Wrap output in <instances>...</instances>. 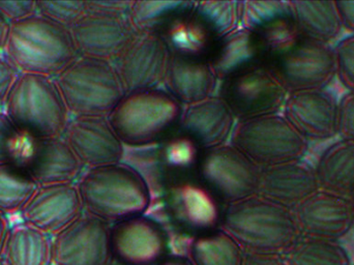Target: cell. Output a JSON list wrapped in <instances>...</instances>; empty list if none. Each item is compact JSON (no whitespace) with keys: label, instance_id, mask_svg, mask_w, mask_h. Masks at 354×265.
Instances as JSON below:
<instances>
[{"label":"cell","instance_id":"obj_27","mask_svg":"<svg viewBox=\"0 0 354 265\" xmlns=\"http://www.w3.org/2000/svg\"><path fill=\"white\" fill-rule=\"evenodd\" d=\"M218 80L207 60L171 54L164 89L183 107L214 95Z\"/></svg>","mask_w":354,"mask_h":265},{"label":"cell","instance_id":"obj_37","mask_svg":"<svg viewBox=\"0 0 354 265\" xmlns=\"http://www.w3.org/2000/svg\"><path fill=\"white\" fill-rule=\"evenodd\" d=\"M338 136L354 143V91H347L339 100Z\"/></svg>","mask_w":354,"mask_h":265},{"label":"cell","instance_id":"obj_40","mask_svg":"<svg viewBox=\"0 0 354 265\" xmlns=\"http://www.w3.org/2000/svg\"><path fill=\"white\" fill-rule=\"evenodd\" d=\"M133 1L124 0H97L85 1L86 12H105V14L124 15L129 16Z\"/></svg>","mask_w":354,"mask_h":265},{"label":"cell","instance_id":"obj_46","mask_svg":"<svg viewBox=\"0 0 354 265\" xmlns=\"http://www.w3.org/2000/svg\"><path fill=\"white\" fill-rule=\"evenodd\" d=\"M8 228H10V223H8V217L0 214V254H1L2 246H3Z\"/></svg>","mask_w":354,"mask_h":265},{"label":"cell","instance_id":"obj_7","mask_svg":"<svg viewBox=\"0 0 354 265\" xmlns=\"http://www.w3.org/2000/svg\"><path fill=\"white\" fill-rule=\"evenodd\" d=\"M224 205L199 181L172 185L153 198L147 214L159 221L171 237L185 241L220 228Z\"/></svg>","mask_w":354,"mask_h":265},{"label":"cell","instance_id":"obj_12","mask_svg":"<svg viewBox=\"0 0 354 265\" xmlns=\"http://www.w3.org/2000/svg\"><path fill=\"white\" fill-rule=\"evenodd\" d=\"M260 167L230 143L202 152L199 181L226 206L257 195Z\"/></svg>","mask_w":354,"mask_h":265},{"label":"cell","instance_id":"obj_25","mask_svg":"<svg viewBox=\"0 0 354 265\" xmlns=\"http://www.w3.org/2000/svg\"><path fill=\"white\" fill-rule=\"evenodd\" d=\"M235 124L226 104L214 95L183 108L179 131L204 150L227 144Z\"/></svg>","mask_w":354,"mask_h":265},{"label":"cell","instance_id":"obj_33","mask_svg":"<svg viewBox=\"0 0 354 265\" xmlns=\"http://www.w3.org/2000/svg\"><path fill=\"white\" fill-rule=\"evenodd\" d=\"M39 185L12 160L0 163V214H19Z\"/></svg>","mask_w":354,"mask_h":265},{"label":"cell","instance_id":"obj_34","mask_svg":"<svg viewBox=\"0 0 354 265\" xmlns=\"http://www.w3.org/2000/svg\"><path fill=\"white\" fill-rule=\"evenodd\" d=\"M288 265H353L347 250L339 241L301 237L284 254Z\"/></svg>","mask_w":354,"mask_h":265},{"label":"cell","instance_id":"obj_11","mask_svg":"<svg viewBox=\"0 0 354 265\" xmlns=\"http://www.w3.org/2000/svg\"><path fill=\"white\" fill-rule=\"evenodd\" d=\"M229 141L260 168L303 160L309 149V140L281 113L237 120Z\"/></svg>","mask_w":354,"mask_h":265},{"label":"cell","instance_id":"obj_48","mask_svg":"<svg viewBox=\"0 0 354 265\" xmlns=\"http://www.w3.org/2000/svg\"><path fill=\"white\" fill-rule=\"evenodd\" d=\"M0 265H6L3 264V262H1V260H0Z\"/></svg>","mask_w":354,"mask_h":265},{"label":"cell","instance_id":"obj_14","mask_svg":"<svg viewBox=\"0 0 354 265\" xmlns=\"http://www.w3.org/2000/svg\"><path fill=\"white\" fill-rule=\"evenodd\" d=\"M216 95L237 122L281 113L288 93L268 68H259L220 81Z\"/></svg>","mask_w":354,"mask_h":265},{"label":"cell","instance_id":"obj_36","mask_svg":"<svg viewBox=\"0 0 354 265\" xmlns=\"http://www.w3.org/2000/svg\"><path fill=\"white\" fill-rule=\"evenodd\" d=\"M334 50L337 77L347 91H354V35L341 39Z\"/></svg>","mask_w":354,"mask_h":265},{"label":"cell","instance_id":"obj_29","mask_svg":"<svg viewBox=\"0 0 354 265\" xmlns=\"http://www.w3.org/2000/svg\"><path fill=\"white\" fill-rule=\"evenodd\" d=\"M315 168L318 185L324 191L344 197L354 195V143L340 139L330 144L318 158Z\"/></svg>","mask_w":354,"mask_h":265},{"label":"cell","instance_id":"obj_31","mask_svg":"<svg viewBox=\"0 0 354 265\" xmlns=\"http://www.w3.org/2000/svg\"><path fill=\"white\" fill-rule=\"evenodd\" d=\"M193 1H133L129 12L136 33L163 37L189 14Z\"/></svg>","mask_w":354,"mask_h":265},{"label":"cell","instance_id":"obj_15","mask_svg":"<svg viewBox=\"0 0 354 265\" xmlns=\"http://www.w3.org/2000/svg\"><path fill=\"white\" fill-rule=\"evenodd\" d=\"M172 237L151 214L111 224L110 245L114 265H158L171 254Z\"/></svg>","mask_w":354,"mask_h":265},{"label":"cell","instance_id":"obj_44","mask_svg":"<svg viewBox=\"0 0 354 265\" xmlns=\"http://www.w3.org/2000/svg\"><path fill=\"white\" fill-rule=\"evenodd\" d=\"M158 265H193L183 253H171Z\"/></svg>","mask_w":354,"mask_h":265},{"label":"cell","instance_id":"obj_32","mask_svg":"<svg viewBox=\"0 0 354 265\" xmlns=\"http://www.w3.org/2000/svg\"><path fill=\"white\" fill-rule=\"evenodd\" d=\"M183 255L193 265H243L245 252L218 228L183 241Z\"/></svg>","mask_w":354,"mask_h":265},{"label":"cell","instance_id":"obj_16","mask_svg":"<svg viewBox=\"0 0 354 265\" xmlns=\"http://www.w3.org/2000/svg\"><path fill=\"white\" fill-rule=\"evenodd\" d=\"M110 229V223L83 212L52 237L51 265H114Z\"/></svg>","mask_w":354,"mask_h":265},{"label":"cell","instance_id":"obj_28","mask_svg":"<svg viewBox=\"0 0 354 265\" xmlns=\"http://www.w3.org/2000/svg\"><path fill=\"white\" fill-rule=\"evenodd\" d=\"M0 260L6 265H51L52 237L22 221L16 223L6 233Z\"/></svg>","mask_w":354,"mask_h":265},{"label":"cell","instance_id":"obj_45","mask_svg":"<svg viewBox=\"0 0 354 265\" xmlns=\"http://www.w3.org/2000/svg\"><path fill=\"white\" fill-rule=\"evenodd\" d=\"M10 23L0 14V54L3 51L4 45H6V37H8V30H10Z\"/></svg>","mask_w":354,"mask_h":265},{"label":"cell","instance_id":"obj_6","mask_svg":"<svg viewBox=\"0 0 354 265\" xmlns=\"http://www.w3.org/2000/svg\"><path fill=\"white\" fill-rule=\"evenodd\" d=\"M71 116H109L126 95L112 62L79 56L54 78Z\"/></svg>","mask_w":354,"mask_h":265},{"label":"cell","instance_id":"obj_24","mask_svg":"<svg viewBox=\"0 0 354 265\" xmlns=\"http://www.w3.org/2000/svg\"><path fill=\"white\" fill-rule=\"evenodd\" d=\"M268 55L270 48L266 42L241 25L218 41L207 62L220 82L249 71L266 68Z\"/></svg>","mask_w":354,"mask_h":265},{"label":"cell","instance_id":"obj_13","mask_svg":"<svg viewBox=\"0 0 354 265\" xmlns=\"http://www.w3.org/2000/svg\"><path fill=\"white\" fill-rule=\"evenodd\" d=\"M12 161L39 187L76 183L85 169L62 137H30L20 134Z\"/></svg>","mask_w":354,"mask_h":265},{"label":"cell","instance_id":"obj_1","mask_svg":"<svg viewBox=\"0 0 354 265\" xmlns=\"http://www.w3.org/2000/svg\"><path fill=\"white\" fill-rule=\"evenodd\" d=\"M220 228L245 253L284 255L301 237L292 210L258 195L224 206Z\"/></svg>","mask_w":354,"mask_h":265},{"label":"cell","instance_id":"obj_23","mask_svg":"<svg viewBox=\"0 0 354 265\" xmlns=\"http://www.w3.org/2000/svg\"><path fill=\"white\" fill-rule=\"evenodd\" d=\"M319 189L315 168L304 158L260 169L257 195L289 210Z\"/></svg>","mask_w":354,"mask_h":265},{"label":"cell","instance_id":"obj_20","mask_svg":"<svg viewBox=\"0 0 354 265\" xmlns=\"http://www.w3.org/2000/svg\"><path fill=\"white\" fill-rule=\"evenodd\" d=\"M79 56L112 62L136 31L129 16L86 12L71 27Z\"/></svg>","mask_w":354,"mask_h":265},{"label":"cell","instance_id":"obj_42","mask_svg":"<svg viewBox=\"0 0 354 265\" xmlns=\"http://www.w3.org/2000/svg\"><path fill=\"white\" fill-rule=\"evenodd\" d=\"M243 265H288L284 255L245 253Z\"/></svg>","mask_w":354,"mask_h":265},{"label":"cell","instance_id":"obj_19","mask_svg":"<svg viewBox=\"0 0 354 265\" xmlns=\"http://www.w3.org/2000/svg\"><path fill=\"white\" fill-rule=\"evenodd\" d=\"M62 137L85 168L124 161L126 146L107 116H72Z\"/></svg>","mask_w":354,"mask_h":265},{"label":"cell","instance_id":"obj_39","mask_svg":"<svg viewBox=\"0 0 354 265\" xmlns=\"http://www.w3.org/2000/svg\"><path fill=\"white\" fill-rule=\"evenodd\" d=\"M0 14L10 23L35 14V1H0Z\"/></svg>","mask_w":354,"mask_h":265},{"label":"cell","instance_id":"obj_18","mask_svg":"<svg viewBox=\"0 0 354 265\" xmlns=\"http://www.w3.org/2000/svg\"><path fill=\"white\" fill-rule=\"evenodd\" d=\"M301 237L340 241L354 227L351 198L319 189L293 210Z\"/></svg>","mask_w":354,"mask_h":265},{"label":"cell","instance_id":"obj_41","mask_svg":"<svg viewBox=\"0 0 354 265\" xmlns=\"http://www.w3.org/2000/svg\"><path fill=\"white\" fill-rule=\"evenodd\" d=\"M20 73L6 60L3 54H0V108L3 106L6 95Z\"/></svg>","mask_w":354,"mask_h":265},{"label":"cell","instance_id":"obj_35","mask_svg":"<svg viewBox=\"0 0 354 265\" xmlns=\"http://www.w3.org/2000/svg\"><path fill=\"white\" fill-rule=\"evenodd\" d=\"M85 12V1H35V14L70 29Z\"/></svg>","mask_w":354,"mask_h":265},{"label":"cell","instance_id":"obj_26","mask_svg":"<svg viewBox=\"0 0 354 265\" xmlns=\"http://www.w3.org/2000/svg\"><path fill=\"white\" fill-rule=\"evenodd\" d=\"M241 25L261 37L270 53L299 35L291 1L284 0L241 1Z\"/></svg>","mask_w":354,"mask_h":265},{"label":"cell","instance_id":"obj_2","mask_svg":"<svg viewBox=\"0 0 354 265\" xmlns=\"http://www.w3.org/2000/svg\"><path fill=\"white\" fill-rule=\"evenodd\" d=\"M76 187L83 212L110 224L147 214L153 203L147 181L124 162L85 168Z\"/></svg>","mask_w":354,"mask_h":265},{"label":"cell","instance_id":"obj_3","mask_svg":"<svg viewBox=\"0 0 354 265\" xmlns=\"http://www.w3.org/2000/svg\"><path fill=\"white\" fill-rule=\"evenodd\" d=\"M2 54L19 73L51 78L79 57L71 29L37 14L10 23Z\"/></svg>","mask_w":354,"mask_h":265},{"label":"cell","instance_id":"obj_47","mask_svg":"<svg viewBox=\"0 0 354 265\" xmlns=\"http://www.w3.org/2000/svg\"><path fill=\"white\" fill-rule=\"evenodd\" d=\"M351 204H353V216H354V195L353 196V197H351Z\"/></svg>","mask_w":354,"mask_h":265},{"label":"cell","instance_id":"obj_8","mask_svg":"<svg viewBox=\"0 0 354 265\" xmlns=\"http://www.w3.org/2000/svg\"><path fill=\"white\" fill-rule=\"evenodd\" d=\"M202 149L180 131L145 147H126L124 161L138 171L157 197L172 185L198 179Z\"/></svg>","mask_w":354,"mask_h":265},{"label":"cell","instance_id":"obj_4","mask_svg":"<svg viewBox=\"0 0 354 265\" xmlns=\"http://www.w3.org/2000/svg\"><path fill=\"white\" fill-rule=\"evenodd\" d=\"M183 106L165 89L126 93L108 116L126 147L153 145L179 130Z\"/></svg>","mask_w":354,"mask_h":265},{"label":"cell","instance_id":"obj_17","mask_svg":"<svg viewBox=\"0 0 354 265\" xmlns=\"http://www.w3.org/2000/svg\"><path fill=\"white\" fill-rule=\"evenodd\" d=\"M171 52L162 37L135 33L112 62L126 93L159 89L163 84Z\"/></svg>","mask_w":354,"mask_h":265},{"label":"cell","instance_id":"obj_38","mask_svg":"<svg viewBox=\"0 0 354 265\" xmlns=\"http://www.w3.org/2000/svg\"><path fill=\"white\" fill-rule=\"evenodd\" d=\"M19 139L20 133L4 113L3 109L0 108V163L12 160Z\"/></svg>","mask_w":354,"mask_h":265},{"label":"cell","instance_id":"obj_30","mask_svg":"<svg viewBox=\"0 0 354 265\" xmlns=\"http://www.w3.org/2000/svg\"><path fill=\"white\" fill-rule=\"evenodd\" d=\"M297 29L301 35L324 43L336 41L343 23L336 1H291Z\"/></svg>","mask_w":354,"mask_h":265},{"label":"cell","instance_id":"obj_9","mask_svg":"<svg viewBox=\"0 0 354 265\" xmlns=\"http://www.w3.org/2000/svg\"><path fill=\"white\" fill-rule=\"evenodd\" d=\"M266 68L288 93L326 89L337 77L334 46L299 33L270 52Z\"/></svg>","mask_w":354,"mask_h":265},{"label":"cell","instance_id":"obj_22","mask_svg":"<svg viewBox=\"0 0 354 265\" xmlns=\"http://www.w3.org/2000/svg\"><path fill=\"white\" fill-rule=\"evenodd\" d=\"M339 100L326 89L288 93L282 114L307 140L324 141L338 136Z\"/></svg>","mask_w":354,"mask_h":265},{"label":"cell","instance_id":"obj_10","mask_svg":"<svg viewBox=\"0 0 354 265\" xmlns=\"http://www.w3.org/2000/svg\"><path fill=\"white\" fill-rule=\"evenodd\" d=\"M241 23V1L196 2L192 12L162 39L174 55L207 60L218 41Z\"/></svg>","mask_w":354,"mask_h":265},{"label":"cell","instance_id":"obj_43","mask_svg":"<svg viewBox=\"0 0 354 265\" xmlns=\"http://www.w3.org/2000/svg\"><path fill=\"white\" fill-rule=\"evenodd\" d=\"M343 27L354 35V1H336Z\"/></svg>","mask_w":354,"mask_h":265},{"label":"cell","instance_id":"obj_5","mask_svg":"<svg viewBox=\"0 0 354 265\" xmlns=\"http://www.w3.org/2000/svg\"><path fill=\"white\" fill-rule=\"evenodd\" d=\"M21 135L62 137L71 116L55 80L20 73L2 106Z\"/></svg>","mask_w":354,"mask_h":265},{"label":"cell","instance_id":"obj_21","mask_svg":"<svg viewBox=\"0 0 354 265\" xmlns=\"http://www.w3.org/2000/svg\"><path fill=\"white\" fill-rule=\"evenodd\" d=\"M83 212L76 183H55L37 188L19 216L22 222L52 237Z\"/></svg>","mask_w":354,"mask_h":265}]
</instances>
